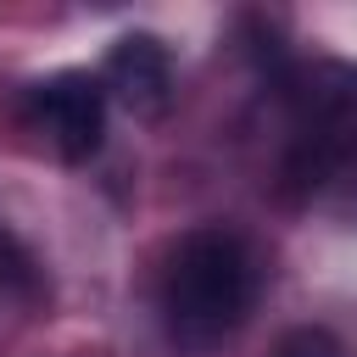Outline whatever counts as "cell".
<instances>
[{"mask_svg": "<svg viewBox=\"0 0 357 357\" xmlns=\"http://www.w3.org/2000/svg\"><path fill=\"white\" fill-rule=\"evenodd\" d=\"M257 296V268L251 251L240 245V234L229 229H195L167 268V324L178 340L190 346H212L223 340Z\"/></svg>", "mask_w": 357, "mask_h": 357, "instance_id": "6da1fadb", "label": "cell"}, {"mask_svg": "<svg viewBox=\"0 0 357 357\" xmlns=\"http://www.w3.org/2000/svg\"><path fill=\"white\" fill-rule=\"evenodd\" d=\"M28 117L67 162H84L100 151V134H106V89L89 73H56V78L33 84Z\"/></svg>", "mask_w": 357, "mask_h": 357, "instance_id": "7a4b0ae2", "label": "cell"}, {"mask_svg": "<svg viewBox=\"0 0 357 357\" xmlns=\"http://www.w3.org/2000/svg\"><path fill=\"white\" fill-rule=\"evenodd\" d=\"M134 117H162L173 100V61L156 33H123L106 56V84Z\"/></svg>", "mask_w": 357, "mask_h": 357, "instance_id": "3957f363", "label": "cell"}, {"mask_svg": "<svg viewBox=\"0 0 357 357\" xmlns=\"http://www.w3.org/2000/svg\"><path fill=\"white\" fill-rule=\"evenodd\" d=\"M273 357H346V346H340L329 329H318V324H301V329H290V335L273 346Z\"/></svg>", "mask_w": 357, "mask_h": 357, "instance_id": "277c9868", "label": "cell"}]
</instances>
